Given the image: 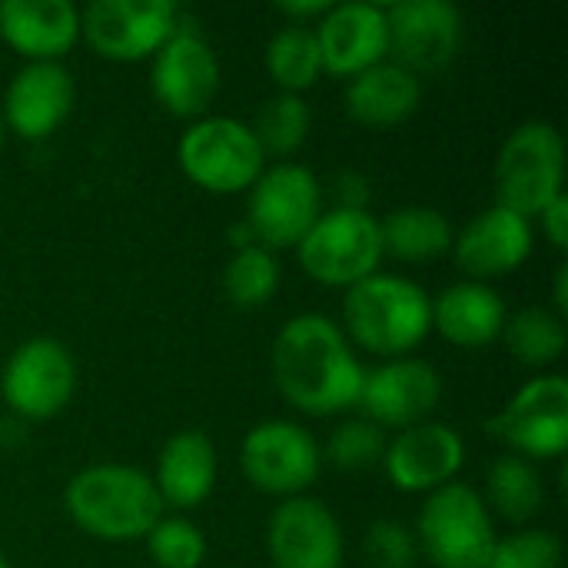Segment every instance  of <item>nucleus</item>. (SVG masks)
Returning <instances> with one entry per match:
<instances>
[{
  "mask_svg": "<svg viewBox=\"0 0 568 568\" xmlns=\"http://www.w3.org/2000/svg\"><path fill=\"white\" fill-rule=\"evenodd\" d=\"M339 329L369 356H413L433 333V296L416 280L379 270L343 293Z\"/></svg>",
  "mask_w": 568,
  "mask_h": 568,
  "instance_id": "2",
  "label": "nucleus"
},
{
  "mask_svg": "<svg viewBox=\"0 0 568 568\" xmlns=\"http://www.w3.org/2000/svg\"><path fill=\"white\" fill-rule=\"evenodd\" d=\"M389 60L416 77L446 70L463 47V13L449 0H399L386 7Z\"/></svg>",
  "mask_w": 568,
  "mask_h": 568,
  "instance_id": "16",
  "label": "nucleus"
},
{
  "mask_svg": "<svg viewBox=\"0 0 568 568\" xmlns=\"http://www.w3.org/2000/svg\"><path fill=\"white\" fill-rule=\"evenodd\" d=\"M73 103L77 87L63 63H23L3 90L0 120L7 133L37 143L67 123Z\"/></svg>",
  "mask_w": 568,
  "mask_h": 568,
  "instance_id": "20",
  "label": "nucleus"
},
{
  "mask_svg": "<svg viewBox=\"0 0 568 568\" xmlns=\"http://www.w3.org/2000/svg\"><path fill=\"white\" fill-rule=\"evenodd\" d=\"M536 220H542V233L556 250L568 246V193H559Z\"/></svg>",
  "mask_w": 568,
  "mask_h": 568,
  "instance_id": "35",
  "label": "nucleus"
},
{
  "mask_svg": "<svg viewBox=\"0 0 568 568\" xmlns=\"http://www.w3.org/2000/svg\"><path fill=\"white\" fill-rule=\"evenodd\" d=\"M552 300H556V313L566 320L568 316V263H559L556 270V283H552Z\"/></svg>",
  "mask_w": 568,
  "mask_h": 568,
  "instance_id": "38",
  "label": "nucleus"
},
{
  "mask_svg": "<svg viewBox=\"0 0 568 568\" xmlns=\"http://www.w3.org/2000/svg\"><path fill=\"white\" fill-rule=\"evenodd\" d=\"M150 476L163 499V509L170 506L180 516V513L203 506L213 496L216 476H220V459H216L213 439L200 429L173 433L163 443V449L156 456V469Z\"/></svg>",
  "mask_w": 568,
  "mask_h": 568,
  "instance_id": "22",
  "label": "nucleus"
},
{
  "mask_svg": "<svg viewBox=\"0 0 568 568\" xmlns=\"http://www.w3.org/2000/svg\"><path fill=\"white\" fill-rule=\"evenodd\" d=\"M509 320L506 300L489 283L459 280L433 300V329L459 349H486L499 343Z\"/></svg>",
  "mask_w": 568,
  "mask_h": 568,
  "instance_id": "23",
  "label": "nucleus"
},
{
  "mask_svg": "<svg viewBox=\"0 0 568 568\" xmlns=\"http://www.w3.org/2000/svg\"><path fill=\"white\" fill-rule=\"evenodd\" d=\"M0 568H10V559H7L3 552H0Z\"/></svg>",
  "mask_w": 568,
  "mask_h": 568,
  "instance_id": "39",
  "label": "nucleus"
},
{
  "mask_svg": "<svg viewBox=\"0 0 568 568\" xmlns=\"http://www.w3.org/2000/svg\"><path fill=\"white\" fill-rule=\"evenodd\" d=\"M263 153L266 156H293L313 126V113L310 103L296 93H276L270 100H263L256 123H250Z\"/></svg>",
  "mask_w": 568,
  "mask_h": 568,
  "instance_id": "30",
  "label": "nucleus"
},
{
  "mask_svg": "<svg viewBox=\"0 0 568 568\" xmlns=\"http://www.w3.org/2000/svg\"><path fill=\"white\" fill-rule=\"evenodd\" d=\"M283 270L273 250H266L263 243H250L243 250H233L226 270H223V290L226 300L240 310H256L266 306L276 290H280Z\"/></svg>",
  "mask_w": 568,
  "mask_h": 568,
  "instance_id": "29",
  "label": "nucleus"
},
{
  "mask_svg": "<svg viewBox=\"0 0 568 568\" xmlns=\"http://www.w3.org/2000/svg\"><path fill=\"white\" fill-rule=\"evenodd\" d=\"M439 403H443L439 369L423 356H399L366 369L356 406L363 409V419L376 423L383 433L386 429L399 433L433 419Z\"/></svg>",
  "mask_w": 568,
  "mask_h": 568,
  "instance_id": "14",
  "label": "nucleus"
},
{
  "mask_svg": "<svg viewBox=\"0 0 568 568\" xmlns=\"http://www.w3.org/2000/svg\"><path fill=\"white\" fill-rule=\"evenodd\" d=\"M266 556L273 568H343L346 536L326 503L293 496L266 519Z\"/></svg>",
  "mask_w": 568,
  "mask_h": 568,
  "instance_id": "15",
  "label": "nucleus"
},
{
  "mask_svg": "<svg viewBox=\"0 0 568 568\" xmlns=\"http://www.w3.org/2000/svg\"><path fill=\"white\" fill-rule=\"evenodd\" d=\"M0 40L27 63H60L80 40L70 0H0Z\"/></svg>",
  "mask_w": 568,
  "mask_h": 568,
  "instance_id": "21",
  "label": "nucleus"
},
{
  "mask_svg": "<svg viewBox=\"0 0 568 568\" xmlns=\"http://www.w3.org/2000/svg\"><path fill=\"white\" fill-rule=\"evenodd\" d=\"M379 236H383V256L419 266L446 256L453 250L456 230L443 210L426 203H406L379 220Z\"/></svg>",
  "mask_w": 568,
  "mask_h": 568,
  "instance_id": "25",
  "label": "nucleus"
},
{
  "mask_svg": "<svg viewBox=\"0 0 568 568\" xmlns=\"http://www.w3.org/2000/svg\"><path fill=\"white\" fill-rule=\"evenodd\" d=\"M173 0H93L80 10V40L113 63L150 60L180 27Z\"/></svg>",
  "mask_w": 568,
  "mask_h": 568,
  "instance_id": "13",
  "label": "nucleus"
},
{
  "mask_svg": "<svg viewBox=\"0 0 568 568\" xmlns=\"http://www.w3.org/2000/svg\"><path fill=\"white\" fill-rule=\"evenodd\" d=\"M223 73H220V57L186 20L180 17L176 33L150 57V90L153 100L180 120H200L210 113L216 93H220Z\"/></svg>",
  "mask_w": 568,
  "mask_h": 568,
  "instance_id": "12",
  "label": "nucleus"
},
{
  "mask_svg": "<svg viewBox=\"0 0 568 568\" xmlns=\"http://www.w3.org/2000/svg\"><path fill=\"white\" fill-rule=\"evenodd\" d=\"M77 393V359L53 336L23 339L0 369V399L20 423L60 416Z\"/></svg>",
  "mask_w": 568,
  "mask_h": 568,
  "instance_id": "9",
  "label": "nucleus"
},
{
  "mask_svg": "<svg viewBox=\"0 0 568 568\" xmlns=\"http://www.w3.org/2000/svg\"><path fill=\"white\" fill-rule=\"evenodd\" d=\"M423 103V80L396 60H383L346 80L343 106L359 126H399Z\"/></svg>",
  "mask_w": 568,
  "mask_h": 568,
  "instance_id": "24",
  "label": "nucleus"
},
{
  "mask_svg": "<svg viewBox=\"0 0 568 568\" xmlns=\"http://www.w3.org/2000/svg\"><path fill=\"white\" fill-rule=\"evenodd\" d=\"M176 160L183 176L213 196L246 193L266 170V153L253 126L220 113H206L183 130Z\"/></svg>",
  "mask_w": 568,
  "mask_h": 568,
  "instance_id": "5",
  "label": "nucleus"
},
{
  "mask_svg": "<svg viewBox=\"0 0 568 568\" xmlns=\"http://www.w3.org/2000/svg\"><path fill=\"white\" fill-rule=\"evenodd\" d=\"M532 250H536L532 220L496 203L476 213L463 230H456L449 256L466 280L489 283L523 270Z\"/></svg>",
  "mask_w": 568,
  "mask_h": 568,
  "instance_id": "18",
  "label": "nucleus"
},
{
  "mask_svg": "<svg viewBox=\"0 0 568 568\" xmlns=\"http://www.w3.org/2000/svg\"><path fill=\"white\" fill-rule=\"evenodd\" d=\"M386 433L356 416V419H343L329 439H326V449H323V459H329L339 473H369L373 466L383 463V453H386Z\"/></svg>",
  "mask_w": 568,
  "mask_h": 568,
  "instance_id": "31",
  "label": "nucleus"
},
{
  "mask_svg": "<svg viewBox=\"0 0 568 568\" xmlns=\"http://www.w3.org/2000/svg\"><path fill=\"white\" fill-rule=\"evenodd\" d=\"M263 63L270 80L280 87V93H296L303 97L313 90L323 77V57L313 27L303 23H286L280 27L263 50Z\"/></svg>",
  "mask_w": 568,
  "mask_h": 568,
  "instance_id": "27",
  "label": "nucleus"
},
{
  "mask_svg": "<svg viewBox=\"0 0 568 568\" xmlns=\"http://www.w3.org/2000/svg\"><path fill=\"white\" fill-rule=\"evenodd\" d=\"M562 542L549 529H519L506 539H496L486 568H559Z\"/></svg>",
  "mask_w": 568,
  "mask_h": 568,
  "instance_id": "33",
  "label": "nucleus"
},
{
  "mask_svg": "<svg viewBox=\"0 0 568 568\" xmlns=\"http://www.w3.org/2000/svg\"><path fill=\"white\" fill-rule=\"evenodd\" d=\"M486 506L513 526L532 523L546 506V483L536 463L503 453L486 473Z\"/></svg>",
  "mask_w": 568,
  "mask_h": 568,
  "instance_id": "26",
  "label": "nucleus"
},
{
  "mask_svg": "<svg viewBox=\"0 0 568 568\" xmlns=\"http://www.w3.org/2000/svg\"><path fill=\"white\" fill-rule=\"evenodd\" d=\"M246 226L256 243L266 250H296V243L320 220L323 183L320 176L293 160H280L260 173V180L246 190Z\"/></svg>",
  "mask_w": 568,
  "mask_h": 568,
  "instance_id": "8",
  "label": "nucleus"
},
{
  "mask_svg": "<svg viewBox=\"0 0 568 568\" xmlns=\"http://www.w3.org/2000/svg\"><path fill=\"white\" fill-rule=\"evenodd\" d=\"M70 523L100 542H136L166 513L153 476L126 463H93L70 476L63 489Z\"/></svg>",
  "mask_w": 568,
  "mask_h": 568,
  "instance_id": "3",
  "label": "nucleus"
},
{
  "mask_svg": "<svg viewBox=\"0 0 568 568\" xmlns=\"http://www.w3.org/2000/svg\"><path fill=\"white\" fill-rule=\"evenodd\" d=\"M300 266L323 286L349 290L383 266V236L379 220L369 210L329 206L296 243Z\"/></svg>",
  "mask_w": 568,
  "mask_h": 568,
  "instance_id": "7",
  "label": "nucleus"
},
{
  "mask_svg": "<svg viewBox=\"0 0 568 568\" xmlns=\"http://www.w3.org/2000/svg\"><path fill=\"white\" fill-rule=\"evenodd\" d=\"M3 136H7V126H3V120H0V143H3Z\"/></svg>",
  "mask_w": 568,
  "mask_h": 568,
  "instance_id": "40",
  "label": "nucleus"
},
{
  "mask_svg": "<svg viewBox=\"0 0 568 568\" xmlns=\"http://www.w3.org/2000/svg\"><path fill=\"white\" fill-rule=\"evenodd\" d=\"M509 356L529 369H546L556 359H562L568 346L566 320L552 306H526L519 313H509L503 336Z\"/></svg>",
  "mask_w": 568,
  "mask_h": 568,
  "instance_id": "28",
  "label": "nucleus"
},
{
  "mask_svg": "<svg viewBox=\"0 0 568 568\" xmlns=\"http://www.w3.org/2000/svg\"><path fill=\"white\" fill-rule=\"evenodd\" d=\"M386 479L406 496H429L449 483L466 466V443L449 423L426 419L419 426L399 429L383 453Z\"/></svg>",
  "mask_w": 568,
  "mask_h": 568,
  "instance_id": "17",
  "label": "nucleus"
},
{
  "mask_svg": "<svg viewBox=\"0 0 568 568\" xmlns=\"http://www.w3.org/2000/svg\"><path fill=\"white\" fill-rule=\"evenodd\" d=\"M369 186L363 173H339L336 176V206L343 210H369Z\"/></svg>",
  "mask_w": 568,
  "mask_h": 568,
  "instance_id": "36",
  "label": "nucleus"
},
{
  "mask_svg": "<svg viewBox=\"0 0 568 568\" xmlns=\"http://www.w3.org/2000/svg\"><path fill=\"white\" fill-rule=\"evenodd\" d=\"M333 3L329 0H306V3H300V0H290V3H276V13H283V17H290V23H303V27H313L326 10H329Z\"/></svg>",
  "mask_w": 568,
  "mask_h": 568,
  "instance_id": "37",
  "label": "nucleus"
},
{
  "mask_svg": "<svg viewBox=\"0 0 568 568\" xmlns=\"http://www.w3.org/2000/svg\"><path fill=\"white\" fill-rule=\"evenodd\" d=\"M559 193H566V140L546 120L519 123L496 156L499 206L536 220Z\"/></svg>",
  "mask_w": 568,
  "mask_h": 568,
  "instance_id": "6",
  "label": "nucleus"
},
{
  "mask_svg": "<svg viewBox=\"0 0 568 568\" xmlns=\"http://www.w3.org/2000/svg\"><path fill=\"white\" fill-rule=\"evenodd\" d=\"M486 433L529 463L562 459L568 449V383L559 373L523 383L509 403L486 419Z\"/></svg>",
  "mask_w": 568,
  "mask_h": 568,
  "instance_id": "10",
  "label": "nucleus"
},
{
  "mask_svg": "<svg viewBox=\"0 0 568 568\" xmlns=\"http://www.w3.org/2000/svg\"><path fill=\"white\" fill-rule=\"evenodd\" d=\"M270 373L293 409L323 419L356 409L366 366L336 320L326 313H300L276 333Z\"/></svg>",
  "mask_w": 568,
  "mask_h": 568,
  "instance_id": "1",
  "label": "nucleus"
},
{
  "mask_svg": "<svg viewBox=\"0 0 568 568\" xmlns=\"http://www.w3.org/2000/svg\"><path fill=\"white\" fill-rule=\"evenodd\" d=\"M413 532L419 556L436 568H486L499 539L483 493L459 479L423 499Z\"/></svg>",
  "mask_w": 568,
  "mask_h": 568,
  "instance_id": "4",
  "label": "nucleus"
},
{
  "mask_svg": "<svg viewBox=\"0 0 568 568\" xmlns=\"http://www.w3.org/2000/svg\"><path fill=\"white\" fill-rule=\"evenodd\" d=\"M323 73L329 77H356L383 60H389V23L386 7L369 0H346L333 3L313 23Z\"/></svg>",
  "mask_w": 568,
  "mask_h": 568,
  "instance_id": "19",
  "label": "nucleus"
},
{
  "mask_svg": "<svg viewBox=\"0 0 568 568\" xmlns=\"http://www.w3.org/2000/svg\"><path fill=\"white\" fill-rule=\"evenodd\" d=\"M363 559L369 568H416L419 542L416 532L399 519H376L363 536Z\"/></svg>",
  "mask_w": 568,
  "mask_h": 568,
  "instance_id": "34",
  "label": "nucleus"
},
{
  "mask_svg": "<svg viewBox=\"0 0 568 568\" xmlns=\"http://www.w3.org/2000/svg\"><path fill=\"white\" fill-rule=\"evenodd\" d=\"M240 469L246 483L266 496H306L323 473V446L293 419H263L240 443Z\"/></svg>",
  "mask_w": 568,
  "mask_h": 568,
  "instance_id": "11",
  "label": "nucleus"
},
{
  "mask_svg": "<svg viewBox=\"0 0 568 568\" xmlns=\"http://www.w3.org/2000/svg\"><path fill=\"white\" fill-rule=\"evenodd\" d=\"M143 542L156 568H200L206 559V536L186 516L163 513Z\"/></svg>",
  "mask_w": 568,
  "mask_h": 568,
  "instance_id": "32",
  "label": "nucleus"
}]
</instances>
